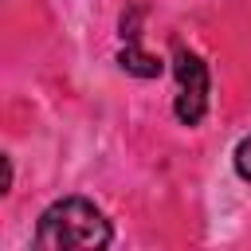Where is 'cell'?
<instances>
[{
	"mask_svg": "<svg viewBox=\"0 0 251 251\" xmlns=\"http://www.w3.org/2000/svg\"><path fill=\"white\" fill-rule=\"evenodd\" d=\"M114 239L110 220L82 196L55 200L35 224V247H106Z\"/></svg>",
	"mask_w": 251,
	"mask_h": 251,
	"instance_id": "1",
	"label": "cell"
},
{
	"mask_svg": "<svg viewBox=\"0 0 251 251\" xmlns=\"http://www.w3.org/2000/svg\"><path fill=\"white\" fill-rule=\"evenodd\" d=\"M173 71H176V118L184 126H196L208 110V67L196 51L176 43L173 51Z\"/></svg>",
	"mask_w": 251,
	"mask_h": 251,
	"instance_id": "2",
	"label": "cell"
},
{
	"mask_svg": "<svg viewBox=\"0 0 251 251\" xmlns=\"http://www.w3.org/2000/svg\"><path fill=\"white\" fill-rule=\"evenodd\" d=\"M137 8L129 12V20H122V35H126V47H122V55H118V63L129 71V75H141V78H153V75H161V59L157 55H149V51H141V43H137Z\"/></svg>",
	"mask_w": 251,
	"mask_h": 251,
	"instance_id": "3",
	"label": "cell"
},
{
	"mask_svg": "<svg viewBox=\"0 0 251 251\" xmlns=\"http://www.w3.org/2000/svg\"><path fill=\"white\" fill-rule=\"evenodd\" d=\"M235 173H239L243 180H251V137H243V141L235 145Z\"/></svg>",
	"mask_w": 251,
	"mask_h": 251,
	"instance_id": "4",
	"label": "cell"
}]
</instances>
